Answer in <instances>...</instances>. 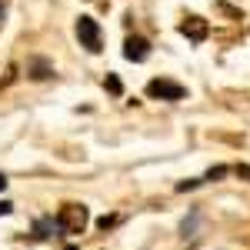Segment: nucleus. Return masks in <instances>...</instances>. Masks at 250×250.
<instances>
[{"mask_svg":"<svg viewBox=\"0 0 250 250\" xmlns=\"http://www.w3.org/2000/svg\"><path fill=\"white\" fill-rule=\"evenodd\" d=\"M54 220H57V227L63 233H70V237H74V233H83V227L90 224V213H87L83 204H63Z\"/></svg>","mask_w":250,"mask_h":250,"instance_id":"obj_1","label":"nucleus"},{"mask_svg":"<svg viewBox=\"0 0 250 250\" xmlns=\"http://www.w3.org/2000/svg\"><path fill=\"white\" fill-rule=\"evenodd\" d=\"M147 97H154V100H184L187 87H180V83H173L167 77H157L147 83Z\"/></svg>","mask_w":250,"mask_h":250,"instance_id":"obj_2","label":"nucleus"},{"mask_svg":"<svg viewBox=\"0 0 250 250\" xmlns=\"http://www.w3.org/2000/svg\"><path fill=\"white\" fill-rule=\"evenodd\" d=\"M77 40L90 54H100V23L94 17H77Z\"/></svg>","mask_w":250,"mask_h":250,"instance_id":"obj_3","label":"nucleus"},{"mask_svg":"<svg viewBox=\"0 0 250 250\" xmlns=\"http://www.w3.org/2000/svg\"><path fill=\"white\" fill-rule=\"evenodd\" d=\"M124 57L130 60V63H144V60L150 57V43L144 37H137V34H130V37L124 40Z\"/></svg>","mask_w":250,"mask_h":250,"instance_id":"obj_4","label":"nucleus"},{"mask_svg":"<svg viewBox=\"0 0 250 250\" xmlns=\"http://www.w3.org/2000/svg\"><path fill=\"white\" fill-rule=\"evenodd\" d=\"M207 30H210V27H207L204 17H187L184 23H180V34H184L187 40H193V43H200V40L207 37Z\"/></svg>","mask_w":250,"mask_h":250,"instance_id":"obj_5","label":"nucleus"},{"mask_svg":"<svg viewBox=\"0 0 250 250\" xmlns=\"http://www.w3.org/2000/svg\"><path fill=\"white\" fill-rule=\"evenodd\" d=\"M27 74L34 80H47V77H54V63L43 60V57H30L27 60Z\"/></svg>","mask_w":250,"mask_h":250,"instance_id":"obj_6","label":"nucleus"},{"mask_svg":"<svg viewBox=\"0 0 250 250\" xmlns=\"http://www.w3.org/2000/svg\"><path fill=\"white\" fill-rule=\"evenodd\" d=\"M54 230H60L54 217H40L37 224H34V237H37V240H47V237H50Z\"/></svg>","mask_w":250,"mask_h":250,"instance_id":"obj_7","label":"nucleus"},{"mask_svg":"<svg viewBox=\"0 0 250 250\" xmlns=\"http://www.w3.org/2000/svg\"><path fill=\"white\" fill-rule=\"evenodd\" d=\"M200 184H204V177H190V180H180V184H177V193L197 190V187H200Z\"/></svg>","mask_w":250,"mask_h":250,"instance_id":"obj_8","label":"nucleus"},{"mask_svg":"<svg viewBox=\"0 0 250 250\" xmlns=\"http://www.w3.org/2000/svg\"><path fill=\"white\" fill-rule=\"evenodd\" d=\"M193 227H197V210H193L190 217H184V224H180V233H184V237H190Z\"/></svg>","mask_w":250,"mask_h":250,"instance_id":"obj_9","label":"nucleus"},{"mask_svg":"<svg viewBox=\"0 0 250 250\" xmlns=\"http://www.w3.org/2000/svg\"><path fill=\"white\" fill-rule=\"evenodd\" d=\"M230 173V167H210V170L204 173V180H220V177H227Z\"/></svg>","mask_w":250,"mask_h":250,"instance_id":"obj_10","label":"nucleus"},{"mask_svg":"<svg viewBox=\"0 0 250 250\" xmlns=\"http://www.w3.org/2000/svg\"><path fill=\"white\" fill-rule=\"evenodd\" d=\"M104 83H107V90H110V94H117V97L124 94V87H120V80H117L114 74H107V80H104Z\"/></svg>","mask_w":250,"mask_h":250,"instance_id":"obj_11","label":"nucleus"},{"mask_svg":"<svg viewBox=\"0 0 250 250\" xmlns=\"http://www.w3.org/2000/svg\"><path fill=\"white\" fill-rule=\"evenodd\" d=\"M114 224H117V217H107V213H104V217L97 220V227H100V230H110Z\"/></svg>","mask_w":250,"mask_h":250,"instance_id":"obj_12","label":"nucleus"},{"mask_svg":"<svg viewBox=\"0 0 250 250\" xmlns=\"http://www.w3.org/2000/svg\"><path fill=\"white\" fill-rule=\"evenodd\" d=\"M233 173H237V177H244V180H250V167H247V164H237Z\"/></svg>","mask_w":250,"mask_h":250,"instance_id":"obj_13","label":"nucleus"},{"mask_svg":"<svg viewBox=\"0 0 250 250\" xmlns=\"http://www.w3.org/2000/svg\"><path fill=\"white\" fill-rule=\"evenodd\" d=\"M7 213H14V204L10 200H0V217H7Z\"/></svg>","mask_w":250,"mask_h":250,"instance_id":"obj_14","label":"nucleus"},{"mask_svg":"<svg viewBox=\"0 0 250 250\" xmlns=\"http://www.w3.org/2000/svg\"><path fill=\"white\" fill-rule=\"evenodd\" d=\"M0 190H7V177L3 173H0Z\"/></svg>","mask_w":250,"mask_h":250,"instance_id":"obj_15","label":"nucleus"}]
</instances>
